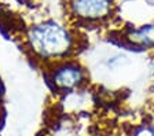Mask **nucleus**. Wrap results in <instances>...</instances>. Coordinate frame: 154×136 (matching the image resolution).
Returning a JSON list of instances; mask_svg holds the SVG:
<instances>
[{
	"instance_id": "1",
	"label": "nucleus",
	"mask_w": 154,
	"mask_h": 136,
	"mask_svg": "<svg viewBox=\"0 0 154 136\" xmlns=\"http://www.w3.org/2000/svg\"><path fill=\"white\" fill-rule=\"evenodd\" d=\"M23 44L35 59L51 65L58 61L69 59L74 52L76 39L66 25L48 18L26 28Z\"/></svg>"
},
{
	"instance_id": "2",
	"label": "nucleus",
	"mask_w": 154,
	"mask_h": 136,
	"mask_svg": "<svg viewBox=\"0 0 154 136\" xmlns=\"http://www.w3.org/2000/svg\"><path fill=\"white\" fill-rule=\"evenodd\" d=\"M87 80L84 68L77 61L63 59L50 65L48 81L58 92H73L80 89Z\"/></svg>"
},
{
	"instance_id": "3",
	"label": "nucleus",
	"mask_w": 154,
	"mask_h": 136,
	"mask_svg": "<svg viewBox=\"0 0 154 136\" xmlns=\"http://www.w3.org/2000/svg\"><path fill=\"white\" fill-rule=\"evenodd\" d=\"M72 15L85 22L102 21L110 15L113 0H70L69 3Z\"/></svg>"
},
{
	"instance_id": "4",
	"label": "nucleus",
	"mask_w": 154,
	"mask_h": 136,
	"mask_svg": "<svg viewBox=\"0 0 154 136\" xmlns=\"http://www.w3.org/2000/svg\"><path fill=\"white\" fill-rule=\"evenodd\" d=\"M129 43L138 47H154V23H146L139 28H132L127 33Z\"/></svg>"
},
{
	"instance_id": "5",
	"label": "nucleus",
	"mask_w": 154,
	"mask_h": 136,
	"mask_svg": "<svg viewBox=\"0 0 154 136\" xmlns=\"http://www.w3.org/2000/svg\"><path fill=\"white\" fill-rule=\"evenodd\" d=\"M3 96H4V87H3V83H2V78H0V103L3 101Z\"/></svg>"
},
{
	"instance_id": "6",
	"label": "nucleus",
	"mask_w": 154,
	"mask_h": 136,
	"mask_svg": "<svg viewBox=\"0 0 154 136\" xmlns=\"http://www.w3.org/2000/svg\"><path fill=\"white\" fill-rule=\"evenodd\" d=\"M147 133H149V136H154V125L149 128V129H147Z\"/></svg>"
},
{
	"instance_id": "7",
	"label": "nucleus",
	"mask_w": 154,
	"mask_h": 136,
	"mask_svg": "<svg viewBox=\"0 0 154 136\" xmlns=\"http://www.w3.org/2000/svg\"><path fill=\"white\" fill-rule=\"evenodd\" d=\"M29 2H35V0H29Z\"/></svg>"
}]
</instances>
